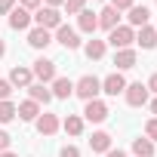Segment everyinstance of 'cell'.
I'll use <instances>...</instances> for the list:
<instances>
[{
  "instance_id": "5bb4252c",
  "label": "cell",
  "mask_w": 157,
  "mask_h": 157,
  "mask_svg": "<svg viewBox=\"0 0 157 157\" xmlns=\"http://www.w3.org/2000/svg\"><path fill=\"white\" fill-rule=\"evenodd\" d=\"M77 28H80L83 34H96V28H99V13H93V10L77 13Z\"/></svg>"
},
{
  "instance_id": "d6986e66",
  "label": "cell",
  "mask_w": 157,
  "mask_h": 157,
  "mask_svg": "<svg viewBox=\"0 0 157 157\" xmlns=\"http://www.w3.org/2000/svg\"><path fill=\"white\" fill-rule=\"evenodd\" d=\"M117 25H120V13H117V10H114L111 3H108V6H105V10L99 13V28L111 31V28H117Z\"/></svg>"
},
{
  "instance_id": "603a6c76",
  "label": "cell",
  "mask_w": 157,
  "mask_h": 157,
  "mask_svg": "<svg viewBox=\"0 0 157 157\" xmlns=\"http://www.w3.org/2000/svg\"><path fill=\"white\" fill-rule=\"evenodd\" d=\"M62 129H65L68 136H80V132H83V117H80V114H68V117L62 120Z\"/></svg>"
},
{
  "instance_id": "e575fe53",
  "label": "cell",
  "mask_w": 157,
  "mask_h": 157,
  "mask_svg": "<svg viewBox=\"0 0 157 157\" xmlns=\"http://www.w3.org/2000/svg\"><path fill=\"white\" fill-rule=\"evenodd\" d=\"M105 157H126V154H123V151H120V148H111V151H108V154H105Z\"/></svg>"
},
{
  "instance_id": "d590c367",
  "label": "cell",
  "mask_w": 157,
  "mask_h": 157,
  "mask_svg": "<svg viewBox=\"0 0 157 157\" xmlns=\"http://www.w3.org/2000/svg\"><path fill=\"white\" fill-rule=\"evenodd\" d=\"M62 3H65V0H43V6H56V10H59Z\"/></svg>"
},
{
  "instance_id": "ac0fdd59",
  "label": "cell",
  "mask_w": 157,
  "mask_h": 157,
  "mask_svg": "<svg viewBox=\"0 0 157 157\" xmlns=\"http://www.w3.org/2000/svg\"><path fill=\"white\" fill-rule=\"evenodd\" d=\"M136 43H139L142 49H154V46H157V28H151V25L139 28V31H136Z\"/></svg>"
},
{
  "instance_id": "4dcf8cb0",
  "label": "cell",
  "mask_w": 157,
  "mask_h": 157,
  "mask_svg": "<svg viewBox=\"0 0 157 157\" xmlns=\"http://www.w3.org/2000/svg\"><path fill=\"white\" fill-rule=\"evenodd\" d=\"M10 145H13V136H10L6 129H0V154H3V151H10Z\"/></svg>"
},
{
  "instance_id": "5b68a950",
  "label": "cell",
  "mask_w": 157,
  "mask_h": 157,
  "mask_svg": "<svg viewBox=\"0 0 157 157\" xmlns=\"http://www.w3.org/2000/svg\"><path fill=\"white\" fill-rule=\"evenodd\" d=\"M31 74L37 77V83H52L56 77H59V74H56V62H52V59H37V62L31 65Z\"/></svg>"
},
{
  "instance_id": "d6a6232c",
  "label": "cell",
  "mask_w": 157,
  "mask_h": 157,
  "mask_svg": "<svg viewBox=\"0 0 157 157\" xmlns=\"http://www.w3.org/2000/svg\"><path fill=\"white\" fill-rule=\"evenodd\" d=\"M59 157H80V151H77V145H65L59 151Z\"/></svg>"
},
{
  "instance_id": "2e32d148",
  "label": "cell",
  "mask_w": 157,
  "mask_h": 157,
  "mask_svg": "<svg viewBox=\"0 0 157 157\" xmlns=\"http://www.w3.org/2000/svg\"><path fill=\"white\" fill-rule=\"evenodd\" d=\"M126 13H129V16H126V19H129V28H145L148 19H151V10H148V6H139V3H136L132 10H126Z\"/></svg>"
},
{
  "instance_id": "7402d4cb",
  "label": "cell",
  "mask_w": 157,
  "mask_h": 157,
  "mask_svg": "<svg viewBox=\"0 0 157 157\" xmlns=\"http://www.w3.org/2000/svg\"><path fill=\"white\" fill-rule=\"evenodd\" d=\"M105 49H108V43L105 40H86V46H83V52H86V59L90 62H99V59H105Z\"/></svg>"
},
{
  "instance_id": "f1b7e54d",
  "label": "cell",
  "mask_w": 157,
  "mask_h": 157,
  "mask_svg": "<svg viewBox=\"0 0 157 157\" xmlns=\"http://www.w3.org/2000/svg\"><path fill=\"white\" fill-rule=\"evenodd\" d=\"M16 6H19V0H0V16H10Z\"/></svg>"
},
{
  "instance_id": "e0dca14e",
  "label": "cell",
  "mask_w": 157,
  "mask_h": 157,
  "mask_svg": "<svg viewBox=\"0 0 157 157\" xmlns=\"http://www.w3.org/2000/svg\"><path fill=\"white\" fill-rule=\"evenodd\" d=\"M16 117H19V120H28V123H34V120L40 117V105L28 99V102H22V105H16Z\"/></svg>"
},
{
  "instance_id": "3957f363",
  "label": "cell",
  "mask_w": 157,
  "mask_h": 157,
  "mask_svg": "<svg viewBox=\"0 0 157 157\" xmlns=\"http://www.w3.org/2000/svg\"><path fill=\"white\" fill-rule=\"evenodd\" d=\"M105 43H111L114 49H129V46L136 43V28H129V25H117V28L108 31V40H105Z\"/></svg>"
},
{
  "instance_id": "f35d334b",
  "label": "cell",
  "mask_w": 157,
  "mask_h": 157,
  "mask_svg": "<svg viewBox=\"0 0 157 157\" xmlns=\"http://www.w3.org/2000/svg\"><path fill=\"white\" fill-rule=\"evenodd\" d=\"M0 157H19V154H13V151H3V154H0Z\"/></svg>"
},
{
  "instance_id": "d4e9b609",
  "label": "cell",
  "mask_w": 157,
  "mask_h": 157,
  "mask_svg": "<svg viewBox=\"0 0 157 157\" xmlns=\"http://www.w3.org/2000/svg\"><path fill=\"white\" fill-rule=\"evenodd\" d=\"M16 120V102H0V123Z\"/></svg>"
},
{
  "instance_id": "8992f818",
  "label": "cell",
  "mask_w": 157,
  "mask_h": 157,
  "mask_svg": "<svg viewBox=\"0 0 157 157\" xmlns=\"http://www.w3.org/2000/svg\"><path fill=\"white\" fill-rule=\"evenodd\" d=\"M52 40H56V43H62L65 49H80V34H77L71 25H65V22L56 28V37H52Z\"/></svg>"
},
{
  "instance_id": "ba28073f",
  "label": "cell",
  "mask_w": 157,
  "mask_h": 157,
  "mask_svg": "<svg viewBox=\"0 0 157 157\" xmlns=\"http://www.w3.org/2000/svg\"><path fill=\"white\" fill-rule=\"evenodd\" d=\"M34 126H37V132H40V136H56V132L62 129V120H59V114L40 111V117L34 120Z\"/></svg>"
},
{
  "instance_id": "7a4b0ae2",
  "label": "cell",
  "mask_w": 157,
  "mask_h": 157,
  "mask_svg": "<svg viewBox=\"0 0 157 157\" xmlns=\"http://www.w3.org/2000/svg\"><path fill=\"white\" fill-rule=\"evenodd\" d=\"M31 19H34L37 28H46V31H56V28L62 25V13H59L56 6H40V10L31 13Z\"/></svg>"
},
{
  "instance_id": "74e56055",
  "label": "cell",
  "mask_w": 157,
  "mask_h": 157,
  "mask_svg": "<svg viewBox=\"0 0 157 157\" xmlns=\"http://www.w3.org/2000/svg\"><path fill=\"white\" fill-rule=\"evenodd\" d=\"M3 56H6V43H3V40H0V59H3Z\"/></svg>"
},
{
  "instance_id": "7c38bea8",
  "label": "cell",
  "mask_w": 157,
  "mask_h": 157,
  "mask_svg": "<svg viewBox=\"0 0 157 157\" xmlns=\"http://www.w3.org/2000/svg\"><path fill=\"white\" fill-rule=\"evenodd\" d=\"M31 22H34V19H31V13H28V10H22V6H16V10L10 13V28H13V31H28V28H31Z\"/></svg>"
},
{
  "instance_id": "9a60e30c",
  "label": "cell",
  "mask_w": 157,
  "mask_h": 157,
  "mask_svg": "<svg viewBox=\"0 0 157 157\" xmlns=\"http://www.w3.org/2000/svg\"><path fill=\"white\" fill-rule=\"evenodd\" d=\"M52 99H71L74 96V80H68V77H56L52 86H49Z\"/></svg>"
},
{
  "instance_id": "6da1fadb",
  "label": "cell",
  "mask_w": 157,
  "mask_h": 157,
  "mask_svg": "<svg viewBox=\"0 0 157 157\" xmlns=\"http://www.w3.org/2000/svg\"><path fill=\"white\" fill-rule=\"evenodd\" d=\"M99 93H102V80L96 74H83L80 80L74 83V96H80L83 102H93V99H99Z\"/></svg>"
},
{
  "instance_id": "f546056e",
  "label": "cell",
  "mask_w": 157,
  "mask_h": 157,
  "mask_svg": "<svg viewBox=\"0 0 157 157\" xmlns=\"http://www.w3.org/2000/svg\"><path fill=\"white\" fill-rule=\"evenodd\" d=\"M111 6H114L117 13H123V10H132V6H136V0H111Z\"/></svg>"
},
{
  "instance_id": "44dd1931",
  "label": "cell",
  "mask_w": 157,
  "mask_h": 157,
  "mask_svg": "<svg viewBox=\"0 0 157 157\" xmlns=\"http://www.w3.org/2000/svg\"><path fill=\"white\" fill-rule=\"evenodd\" d=\"M90 148H93L96 154H108V151H111V132H105V129L93 132V139H90Z\"/></svg>"
},
{
  "instance_id": "52a82bcc",
  "label": "cell",
  "mask_w": 157,
  "mask_h": 157,
  "mask_svg": "<svg viewBox=\"0 0 157 157\" xmlns=\"http://www.w3.org/2000/svg\"><path fill=\"white\" fill-rule=\"evenodd\" d=\"M108 105L102 102V99H93V102H86L83 105V120H90V123H102V120H108Z\"/></svg>"
},
{
  "instance_id": "4fadbf2b",
  "label": "cell",
  "mask_w": 157,
  "mask_h": 157,
  "mask_svg": "<svg viewBox=\"0 0 157 157\" xmlns=\"http://www.w3.org/2000/svg\"><path fill=\"white\" fill-rule=\"evenodd\" d=\"M136 62H139V56H136L132 46H129V49H114V65H117V71H129V68H136Z\"/></svg>"
},
{
  "instance_id": "cb8c5ba5",
  "label": "cell",
  "mask_w": 157,
  "mask_h": 157,
  "mask_svg": "<svg viewBox=\"0 0 157 157\" xmlns=\"http://www.w3.org/2000/svg\"><path fill=\"white\" fill-rule=\"evenodd\" d=\"M132 154L136 157H154V142L151 139H132Z\"/></svg>"
},
{
  "instance_id": "8d00e7d4",
  "label": "cell",
  "mask_w": 157,
  "mask_h": 157,
  "mask_svg": "<svg viewBox=\"0 0 157 157\" xmlns=\"http://www.w3.org/2000/svg\"><path fill=\"white\" fill-rule=\"evenodd\" d=\"M151 114H154V117H157V96H154V99H151Z\"/></svg>"
},
{
  "instance_id": "83f0119b",
  "label": "cell",
  "mask_w": 157,
  "mask_h": 157,
  "mask_svg": "<svg viewBox=\"0 0 157 157\" xmlns=\"http://www.w3.org/2000/svg\"><path fill=\"white\" fill-rule=\"evenodd\" d=\"M10 96H13V83L0 80V102H10Z\"/></svg>"
},
{
  "instance_id": "1f68e13d",
  "label": "cell",
  "mask_w": 157,
  "mask_h": 157,
  "mask_svg": "<svg viewBox=\"0 0 157 157\" xmlns=\"http://www.w3.org/2000/svg\"><path fill=\"white\" fill-rule=\"evenodd\" d=\"M19 6H22V10H28V13H34V10H40V6H43V0H19Z\"/></svg>"
},
{
  "instance_id": "30bf717a",
  "label": "cell",
  "mask_w": 157,
  "mask_h": 157,
  "mask_svg": "<svg viewBox=\"0 0 157 157\" xmlns=\"http://www.w3.org/2000/svg\"><path fill=\"white\" fill-rule=\"evenodd\" d=\"M123 90H126V77H123L120 71L108 74L105 80H102V93H105V96H120Z\"/></svg>"
},
{
  "instance_id": "8fae6325",
  "label": "cell",
  "mask_w": 157,
  "mask_h": 157,
  "mask_svg": "<svg viewBox=\"0 0 157 157\" xmlns=\"http://www.w3.org/2000/svg\"><path fill=\"white\" fill-rule=\"evenodd\" d=\"M49 43H52V31H46V28H37V25L28 31V46H31V49H46Z\"/></svg>"
},
{
  "instance_id": "9c48e42d",
  "label": "cell",
  "mask_w": 157,
  "mask_h": 157,
  "mask_svg": "<svg viewBox=\"0 0 157 157\" xmlns=\"http://www.w3.org/2000/svg\"><path fill=\"white\" fill-rule=\"evenodd\" d=\"M6 80L13 83V86H19V90H28L31 83H34V74H31V68H25V65H16L13 71H10V77Z\"/></svg>"
},
{
  "instance_id": "277c9868",
  "label": "cell",
  "mask_w": 157,
  "mask_h": 157,
  "mask_svg": "<svg viewBox=\"0 0 157 157\" xmlns=\"http://www.w3.org/2000/svg\"><path fill=\"white\" fill-rule=\"evenodd\" d=\"M123 99H126V105H129V108H142V105H148L151 93H148V86L139 80V83H126V90H123Z\"/></svg>"
},
{
  "instance_id": "4316f807",
  "label": "cell",
  "mask_w": 157,
  "mask_h": 157,
  "mask_svg": "<svg viewBox=\"0 0 157 157\" xmlns=\"http://www.w3.org/2000/svg\"><path fill=\"white\" fill-rule=\"evenodd\" d=\"M145 139H151V142H157V117H151V120H145Z\"/></svg>"
},
{
  "instance_id": "484cf974",
  "label": "cell",
  "mask_w": 157,
  "mask_h": 157,
  "mask_svg": "<svg viewBox=\"0 0 157 157\" xmlns=\"http://www.w3.org/2000/svg\"><path fill=\"white\" fill-rule=\"evenodd\" d=\"M62 6H65L68 16H77V13H83V10H86V0H65Z\"/></svg>"
},
{
  "instance_id": "ffe728a7",
  "label": "cell",
  "mask_w": 157,
  "mask_h": 157,
  "mask_svg": "<svg viewBox=\"0 0 157 157\" xmlns=\"http://www.w3.org/2000/svg\"><path fill=\"white\" fill-rule=\"evenodd\" d=\"M28 96H31V102H37V105H49V102H52V93H49L46 83H31V86H28Z\"/></svg>"
},
{
  "instance_id": "836d02e7",
  "label": "cell",
  "mask_w": 157,
  "mask_h": 157,
  "mask_svg": "<svg viewBox=\"0 0 157 157\" xmlns=\"http://www.w3.org/2000/svg\"><path fill=\"white\" fill-rule=\"evenodd\" d=\"M145 86H148V93H154V96H157V71L148 77V83H145Z\"/></svg>"
}]
</instances>
